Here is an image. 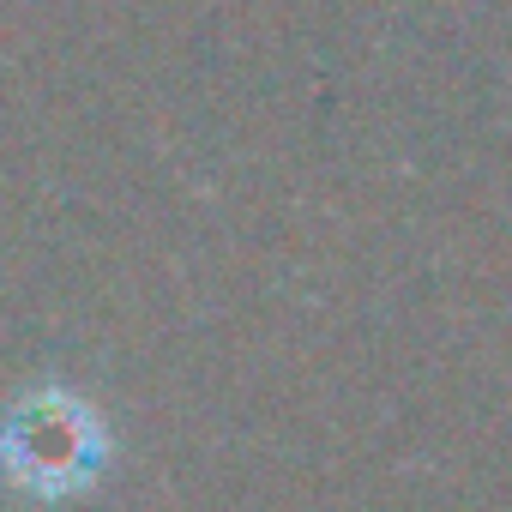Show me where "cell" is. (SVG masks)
I'll return each mask as SVG.
<instances>
[{
    "label": "cell",
    "instance_id": "6da1fadb",
    "mask_svg": "<svg viewBox=\"0 0 512 512\" xmlns=\"http://www.w3.org/2000/svg\"><path fill=\"white\" fill-rule=\"evenodd\" d=\"M115 428L73 380H37L0 410V488L37 512H61L103 488Z\"/></svg>",
    "mask_w": 512,
    "mask_h": 512
}]
</instances>
